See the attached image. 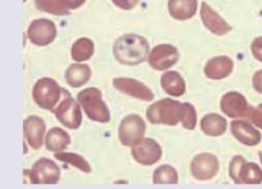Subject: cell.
Instances as JSON below:
<instances>
[{
  "mask_svg": "<svg viewBox=\"0 0 262 189\" xmlns=\"http://www.w3.org/2000/svg\"><path fill=\"white\" fill-rule=\"evenodd\" d=\"M31 42L37 46H46L51 43L57 36L55 24L50 20L40 19L33 20L28 30Z\"/></svg>",
  "mask_w": 262,
  "mask_h": 189,
  "instance_id": "cell-9",
  "label": "cell"
},
{
  "mask_svg": "<svg viewBox=\"0 0 262 189\" xmlns=\"http://www.w3.org/2000/svg\"><path fill=\"white\" fill-rule=\"evenodd\" d=\"M95 45L92 40L80 38L72 45V58L77 62L85 61L92 58L94 54Z\"/></svg>",
  "mask_w": 262,
  "mask_h": 189,
  "instance_id": "cell-24",
  "label": "cell"
},
{
  "mask_svg": "<svg viewBox=\"0 0 262 189\" xmlns=\"http://www.w3.org/2000/svg\"><path fill=\"white\" fill-rule=\"evenodd\" d=\"M223 112L231 118H244L251 115L253 108L249 107L245 98L239 93L230 92L221 101Z\"/></svg>",
  "mask_w": 262,
  "mask_h": 189,
  "instance_id": "cell-13",
  "label": "cell"
},
{
  "mask_svg": "<svg viewBox=\"0 0 262 189\" xmlns=\"http://www.w3.org/2000/svg\"><path fill=\"white\" fill-rule=\"evenodd\" d=\"M227 121L217 114H209L202 119L201 128L204 133L211 136L222 135L227 129Z\"/></svg>",
  "mask_w": 262,
  "mask_h": 189,
  "instance_id": "cell-23",
  "label": "cell"
},
{
  "mask_svg": "<svg viewBox=\"0 0 262 189\" xmlns=\"http://www.w3.org/2000/svg\"><path fill=\"white\" fill-rule=\"evenodd\" d=\"M116 7L121 9L129 10L136 6L139 0H112Z\"/></svg>",
  "mask_w": 262,
  "mask_h": 189,
  "instance_id": "cell-30",
  "label": "cell"
},
{
  "mask_svg": "<svg viewBox=\"0 0 262 189\" xmlns=\"http://www.w3.org/2000/svg\"><path fill=\"white\" fill-rule=\"evenodd\" d=\"M64 90L55 80L43 78L38 80L33 87V100L39 107L53 112L63 98Z\"/></svg>",
  "mask_w": 262,
  "mask_h": 189,
  "instance_id": "cell-3",
  "label": "cell"
},
{
  "mask_svg": "<svg viewBox=\"0 0 262 189\" xmlns=\"http://www.w3.org/2000/svg\"><path fill=\"white\" fill-rule=\"evenodd\" d=\"M233 61L227 56L216 57L207 63L204 72L209 79L219 80L228 77L232 72Z\"/></svg>",
  "mask_w": 262,
  "mask_h": 189,
  "instance_id": "cell-18",
  "label": "cell"
},
{
  "mask_svg": "<svg viewBox=\"0 0 262 189\" xmlns=\"http://www.w3.org/2000/svg\"><path fill=\"white\" fill-rule=\"evenodd\" d=\"M251 51L254 57L262 62V37L256 38L251 44Z\"/></svg>",
  "mask_w": 262,
  "mask_h": 189,
  "instance_id": "cell-29",
  "label": "cell"
},
{
  "mask_svg": "<svg viewBox=\"0 0 262 189\" xmlns=\"http://www.w3.org/2000/svg\"><path fill=\"white\" fill-rule=\"evenodd\" d=\"M54 157L60 161L68 163L74 166L82 172L89 173L92 172L89 162L84 157L79 154L72 152H57Z\"/></svg>",
  "mask_w": 262,
  "mask_h": 189,
  "instance_id": "cell-25",
  "label": "cell"
},
{
  "mask_svg": "<svg viewBox=\"0 0 262 189\" xmlns=\"http://www.w3.org/2000/svg\"><path fill=\"white\" fill-rule=\"evenodd\" d=\"M24 134L28 144L33 149L41 148L43 143L46 125L42 119L38 116H30L24 121Z\"/></svg>",
  "mask_w": 262,
  "mask_h": 189,
  "instance_id": "cell-15",
  "label": "cell"
},
{
  "mask_svg": "<svg viewBox=\"0 0 262 189\" xmlns=\"http://www.w3.org/2000/svg\"><path fill=\"white\" fill-rule=\"evenodd\" d=\"M116 89L137 99L149 102L154 99V94L148 87L138 80L129 78H116L113 80Z\"/></svg>",
  "mask_w": 262,
  "mask_h": 189,
  "instance_id": "cell-14",
  "label": "cell"
},
{
  "mask_svg": "<svg viewBox=\"0 0 262 189\" xmlns=\"http://www.w3.org/2000/svg\"><path fill=\"white\" fill-rule=\"evenodd\" d=\"M146 124L141 116L130 115L121 121L119 128V139L124 146L134 147L143 139Z\"/></svg>",
  "mask_w": 262,
  "mask_h": 189,
  "instance_id": "cell-8",
  "label": "cell"
},
{
  "mask_svg": "<svg viewBox=\"0 0 262 189\" xmlns=\"http://www.w3.org/2000/svg\"><path fill=\"white\" fill-rule=\"evenodd\" d=\"M149 53V45L142 36L129 34L116 41L113 53L119 63L126 65H137L146 60Z\"/></svg>",
  "mask_w": 262,
  "mask_h": 189,
  "instance_id": "cell-1",
  "label": "cell"
},
{
  "mask_svg": "<svg viewBox=\"0 0 262 189\" xmlns=\"http://www.w3.org/2000/svg\"><path fill=\"white\" fill-rule=\"evenodd\" d=\"M251 116L253 124L258 128L262 129V103L255 109H252Z\"/></svg>",
  "mask_w": 262,
  "mask_h": 189,
  "instance_id": "cell-31",
  "label": "cell"
},
{
  "mask_svg": "<svg viewBox=\"0 0 262 189\" xmlns=\"http://www.w3.org/2000/svg\"><path fill=\"white\" fill-rule=\"evenodd\" d=\"M178 182L177 172L170 166L164 165L158 168L153 176L155 184H176Z\"/></svg>",
  "mask_w": 262,
  "mask_h": 189,
  "instance_id": "cell-26",
  "label": "cell"
},
{
  "mask_svg": "<svg viewBox=\"0 0 262 189\" xmlns=\"http://www.w3.org/2000/svg\"><path fill=\"white\" fill-rule=\"evenodd\" d=\"M201 15L205 27L215 35H225L232 29V28L206 3L202 2Z\"/></svg>",
  "mask_w": 262,
  "mask_h": 189,
  "instance_id": "cell-16",
  "label": "cell"
},
{
  "mask_svg": "<svg viewBox=\"0 0 262 189\" xmlns=\"http://www.w3.org/2000/svg\"><path fill=\"white\" fill-rule=\"evenodd\" d=\"M91 76L92 71L87 64H71L66 72L67 83L74 88L80 87L86 84Z\"/></svg>",
  "mask_w": 262,
  "mask_h": 189,
  "instance_id": "cell-20",
  "label": "cell"
},
{
  "mask_svg": "<svg viewBox=\"0 0 262 189\" xmlns=\"http://www.w3.org/2000/svg\"><path fill=\"white\" fill-rule=\"evenodd\" d=\"M192 175L197 180L211 179L219 169V162L214 155L205 153L197 155L191 163Z\"/></svg>",
  "mask_w": 262,
  "mask_h": 189,
  "instance_id": "cell-12",
  "label": "cell"
},
{
  "mask_svg": "<svg viewBox=\"0 0 262 189\" xmlns=\"http://www.w3.org/2000/svg\"><path fill=\"white\" fill-rule=\"evenodd\" d=\"M181 122L186 129H193L196 126L195 110L193 106L188 103H183V112Z\"/></svg>",
  "mask_w": 262,
  "mask_h": 189,
  "instance_id": "cell-28",
  "label": "cell"
},
{
  "mask_svg": "<svg viewBox=\"0 0 262 189\" xmlns=\"http://www.w3.org/2000/svg\"><path fill=\"white\" fill-rule=\"evenodd\" d=\"M254 89L260 94H262V69L256 72L253 78Z\"/></svg>",
  "mask_w": 262,
  "mask_h": 189,
  "instance_id": "cell-33",
  "label": "cell"
},
{
  "mask_svg": "<svg viewBox=\"0 0 262 189\" xmlns=\"http://www.w3.org/2000/svg\"><path fill=\"white\" fill-rule=\"evenodd\" d=\"M183 103L165 99L150 105L147 111V118L152 124L176 125L181 122Z\"/></svg>",
  "mask_w": 262,
  "mask_h": 189,
  "instance_id": "cell-4",
  "label": "cell"
},
{
  "mask_svg": "<svg viewBox=\"0 0 262 189\" xmlns=\"http://www.w3.org/2000/svg\"><path fill=\"white\" fill-rule=\"evenodd\" d=\"M52 112L67 128L78 129L82 123V115L79 105L66 90L61 102Z\"/></svg>",
  "mask_w": 262,
  "mask_h": 189,
  "instance_id": "cell-7",
  "label": "cell"
},
{
  "mask_svg": "<svg viewBox=\"0 0 262 189\" xmlns=\"http://www.w3.org/2000/svg\"><path fill=\"white\" fill-rule=\"evenodd\" d=\"M231 131L233 136L246 146H255L261 141L260 131L256 130L246 122L233 121L231 123Z\"/></svg>",
  "mask_w": 262,
  "mask_h": 189,
  "instance_id": "cell-17",
  "label": "cell"
},
{
  "mask_svg": "<svg viewBox=\"0 0 262 189\" xmlns=\"http://www.w3.org/2000/svg\"><path fill=\"white\" fill-rule=\"evenodd\" d=\"M178 59V51L174 46L162 44L152 49L149 57V63L152 68L162 71L174 65Z\"/></svg>",
  "mask_w": 262,
  "mask_h": 189,
  "instance_id": "cell-10",
  "label": "cell"
},
{
  "mask_svg": "<svg viewBox=\"0 0 262 189\" xmlns=\"http://www.w3.org/2000/svg\"><path fill=\"white\" fill-rule=\"evenodd\" d=\"M168 7L173 19L186 20L196 14L197 0H168Z\"/></svg>",
  "mask_w": 262,
  "mask_h": 189,
  "instance_id": "cell-19",
  "label": "cell"
},
{
  "mask_svg": "<svg viewBox=\"0 0 262 189\" xmlns=\"http://www.w3.org/2000/svg\"><path fill=\"white\" fill-rule=\"evenodd\" d=\"M230 177L237 184H259L262 182V171L258 164L248 162L244 157H233L230 164Z\"/></svg>",
  "mask_w": 262,
  "mask_h": 189,
  "instance_id": "cell-6",
  "label": "cell"
},
{
  "mask_svg": "<svg viewBox=\"0 0 262 189\" xmlns=\"http://www.w3.org/2000/svg\"><path fill=\"white\" fill-rule=\"evenodd\" d=\"M61 176L60 168L55 162L43 157L37 160L32 170H25V180L33 184H56Z\"/></svg>",
  "mask_w": 262,
  "mask_h": 189,
  "instance_id": "cell-5",
  "label": "cell"
},
{
  "mask_svg": "<svg viewBox=\"0 0 262 189\" xmlns=\"http://www.w3.org/2000/svg\"><path fill=\"white\" fill-rule=\"evenodd\" d=\"M71 141L68 133L63 129L56 127L51 129L47 134L46 147L49 151L58 152L66 149Z\"/></svg>",
  "mask_w": 262,
  "mask_h": 189,
  "instance_id": "cell-21",
  "label": "cell"
},
{
  "mask_svg": "<svg viewBox=\"0 0 262 189\" xmlns=\"http://www.w3.org/2000/svg\"><path fill=\"white\" fill-rule=\"evenodd\" d=\"M77 100L91 120L101 123L110 121V111L102 100V92L97 88L82 90L78 94Z\"/></svg>",
  "mask_w": 262,
  "mask_h": 189,
  "instance_id": "cell-2",
  "label": "cell"
},
{
  "mask_svg": "<svg viewBox=\"0 0 262 189\" xmlns=\"http://www.w3.org/2000/svg\"><path fill=\"white\" fill-rule=\"evenodd\" d=\"M161 83L163 90L172 97H181L185 92V80L177 72H166L162 76Z\"/></svg>",
  "mask_w": 262,
  "mask_h": 189,
  "instance_id": "cell-22",
  "label": "cell"
},
{
  "mask_svg": "<svg viewBox=\"0 0 262 189\" xmlns=\"http://www.w3.org/2000/svg\"><path fill=\"white\" fill-rule=\"evenodd\" d=\"M260 161H261V165H262V154H261V152H260Z\"/></svg>",
  "mask_w": 262,
  "mask_h": 189,
  "instance_id": "cell-34",
  "label": "cell"
},
{
  "mask_svg": "<svg viewBox=\"0 0 262 189\" xmlns=\"http://www.w3.org/2000/svg\"><path fill=\"white\" fill-rule=\"evenodd\" d=\"M132 154L140 164L151 165L160 160L162 151L157 142L150 138H143L133 147Z\"/></svg>",
  "mask_w": 262,
  "mask_h": 189,
  "instance_id": "cell-11",
  "label": "cell"
},
{
  "mask_svg": "<svg viewBox=\"0 0 262 189\" xmlns=\"http://www.w3.org/2000/svg\"><path fill=\"white\" fill-rule=\"evenodd\" d=\"M36 7L40 11L56 15H66L69 14L68 9L57 0H35Z\"/></svg>",
  "mask_w": 262,
  "mask_h": 189,
  "instance_id": "cell-27",
  "label": "cell"
},
{
  "mask_svg": "<svg viewBox=\"0 0 262 189\" xmlns=\"http://www.w3.org/2000/svg\"><path fill=\"white\" fill-rule=\"evenodd\" d=\"M67 9H77L85 4L86 0H57Z\"/></svg>",
  "mask_w": 262,
  "mask_h": 189,
  "instance_id": "cell-32",
  "label": "cell"
}]
</instances>
